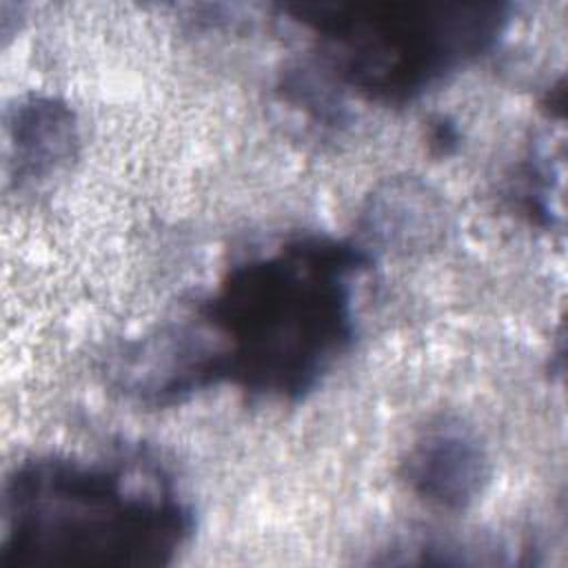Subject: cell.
I'll use <instances>...</instances> for the list:
<instances>
[{"label": "cell", "mask_w": 568, "mask_h": 568, "mask_svg": "<svg viewBox=\"0 0 568 568\" xmlns=\"http://www.w3.org/2000/svg\"><path fill=\"white\" fill-rule=\"evenodd\" d=\"M193 517L146 457H36L4 484L0 568H155Z\"/></svg>", "instance_id": "2"}, {"label": "cell", "mask_w": 568, "mask_h": 568, "mask_svg": "<svg viewBox=\"0 0 568 568\" xmlns=\"http://www.w3.org/2000/svg\"><path fill=\"white\" fill-rule=\"evenodd\" d=\"M404 477L428 504L462 510L481 495L488 481V457L466 428L442 424L415 442L404 462Z\"/></svg>", "instance_id": "4"}, {"label": "cell", "mask_w": 568, "mask_h": 568, "mask_svg": "<svg viewBox=\"0 0 568 568\" xmlns=\"http://www.w3.org/2000/svg\"><path fill=\"white\" fill-rule=\"evenodd\" d=\"M11 180L18 186L40 182L62 169L75 153L73 111L55 98L33 95L11 109L7 122Z\"/></svg>", "instance_id": "5"}, {"label": "cell", "mask_w": 568, "mask_h": 568, "mask_svg": "<svg viewBox=\"0 0 568 568\" xmlns=\"http://www.w3.org/2000/svg\"><path fill=\"white\" fill-rule=\"evenodd\" d=\"M308 29L344 87L402 104L486 53L506 31L499 2H300L282 7Z\"/></svg>", "instance_id": "3"}, {"label": "cell", "mask_w": 568, "mask_h": 568, "mask_svg": "<svg viewBox=\"0 0 568 568\" xmlns=\"http://www.w3.org/2000/svg\"><path fill=\"white\" fill-rule=\"evenodd\" d=\"M364 248L320 235L235 264L191 315L213 384L297 399L344 355L355 331Z\"/></svg>", "instance_id": "1"}]
</instances>
